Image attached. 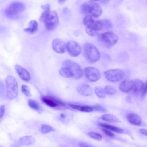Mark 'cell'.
Instances as JSON below:
<instances>
[{
    "mask_svg": "<svg viewBox=\"0 0 147 147\" xmlns=\"http://www.w3.org/2000/svg\"><path fill=\"white\" fill-rule=\"evenodd\" d=\"M83 23L86 27L87 33L91 36H96L99 32L109 30L112 28L111 22L109 20H99L97 17L90 15H85Z\"/></svg>",
    "mask_w": 147,
    "mask_h": 147,
    "instance_id": "1",
    "label": "cell"
},
{
    "mask_svg": "<svg viewBox=\"0 0 147 147\" xmlns=\"http://www.w3.org/2000/svg\"><path fill=\"white\" fill-rule=\"evenodd\" d=\"M144 84V83L140 79L124 80L120 83L119 90L125 93L138 94L141 92Z\"/></svg>",
    "mask_w": 147,
    "mask_h": 147,
    "instance_id": "2",
    "label": "cell"
},
{
    "mask_svg": "<svg viewBox=\"0 0 147 147\" xmlns=\"http://www.w3.org/2000/svg\"><path fill=\"white\" fill-rule=\"evenodd\" d=\"M81 10L85 15H90L97 18L102 14V9L100 6L92 1L83 3L81 6Z\"/></svg>",
    "mask_w": 147,
    "mask_h": 147,
    "instance_id": "3",
    "label": "cell"
},
{
    "mask_svg": "<svg viewBox=\"0 0 147 147\" xmlns=\"http://www.w3.org/2000/svg\"><path fill=\"white\" fill-rule=\"evenodd\" d=\"M83 52L86 59L91 63L96 62L100 57L98 48L91 43H86L83 45Z\"/></svg>",
    "mask_w": 147,
    "mask_h": 147,
    "instance_id": "4",
    "label": "cell"
},
{
    "mask_svg": "<svg viewBox=\"0 0 147 147\" xmlns=\"http://www.w3.org/2000/svg\"><path fill=\"white\" fill-rule=\"evenodd\" d=\"M6 86V97L9 100L15 99L18 94V87L16 79L11 75H8L5 80Z\"/></svg>",
    "mask_w": 147,
    "mask_h": 147,
    "instance_id": "5",
    "label": "cell"
},
{
    "mask_svg": "<svg viewBox=\"0 0 147 147\" xmlns=\"http://www.w3.org/2000/svg\"><path fill=\"white\" fill-rule=\"evenodd\" d=\"M25 9L24 3L15 2L11 3L5 10V14L9 18H15Z\"/></svg>",
    "mask_w": 147,
    "mask_h": 147,
    "instance_id": "6",
    "label": "cell"
},
{
    "mask_svg": "<svg viewBox=\"0 0 147 147\" xmlns=\"http://www.w3.org/2000/svg\"><path fill=\"white\" fill-rule=\"evenodd\" d=\"M46 29L52 31L56 29L59 24V17L56 11H51L43 22Z\"/></svg>",
    "mask_w": 147,
    "mask_h": 147,
    "instance_id": "7",
    "label": "cell"
},
{
    "mask_svg": "<svg viewBox=\"0 0 147 147\" xmlns=\"http://www.w3.org/2000/svg\"><path fill=\"white\" fill-rule=\"evenodd\" d=\"M107 80L111 82H117L121 80L124 77V72L119 69H111L104 72Z\"/></svg>",
    "mask_w": 147,
    "mask_h": 147,
    "instance_id": "8",
    "label": "cell"
},
{
    "mask_svg": "<svg viewBox=\"0 0 147 147\" xmlns=\"http://www.w3.org/2000/svg\"><path fill=\"white\" fill-rule=\"evenodd\" d=\"M100 40L105 45L112 46L115 45L118 40V36L112 32H105L99 34Z\"/></svg>",
    "mask_w": 147,
    "mask_h": 147,
    "instance_id": "9",
    "label": "cell"
},
{
    "mask_svg": "<svg viewBox=\"0 0 147 147\" xmlns=\"http://www.w3.org/2000/svg\"><path fill=\"white\" fill-rule=\"evenodd\" d=\"M63 67L68 68L74 74V78L78 79L82 76L83 72L79 65L76 62L71 60H67L63 63Z\"/></svg>",
    "mask_w": 147,
    "mask_h": 147,
    "instance_id": "10",
    "label": "cell"
},
{
    "mask_svg": "<svg viewBox=\"0 0 147 147\" xmlns=\"http://www.w3.org/2000/svg\"><path fill=\"white\" fill-rule=\"evenodd\" d=\"M42 102L47 105L48 106L55 108V109H61L63 108L65 106L64 103H63L59 99H56V98L50 96V95H44L41 97Z\"/></svg>",
    "mask_w": 147,
    "mask_h": 147,
    "instance_id": "11",
    "label": "cell"
},
{
    "mask_svg": "<svg viewBox=\"0 0 147 147\" xmlns=\"http://www.w3.org/2000/svg\"><path fill=\"white\" fill-rule=\"evenodd\" d=\"M84 73L88 80L91 82H96L101 78L100 72L96 68L88 67L84 69Z\"/></svg>",
    "mask_w": 147,
    "mask_h": 147,
    "instance_id": "12",
    "label": "cell"
},
{
    "mask_svg": "<svg viewBox=\"0 0 147 147\" xmlns=\"http://www.w3.org/2000/svg\"><path fill=\"white\" fill-rule=\"evenodd\" d=\"M67 51L72 57L78 56L81 52L82 48L79 44L75 41L70 40L66 44Z\"/></svg>",
    "mask_w": 147,
    "mask_h": 147,
    "instance_id": "13",
    "label": "cell"
},
{
    "mask_svg": "<svg viewBox=\"0 0 147 147\" xmlns=\"http://www.w3.org/2000/svg\"><path fill=\"white\" fill-rule=\"evenodd\" d=\"M52 46L54 51L59 54L64 53L67 51L66 44L63 40L60 38L54 39L52 41Z\"/></svg>",
    "mask_w": 147,
    "mask_h": 147,
    "instance_id": "14",
    "label": "cell"
},
{
    "mask_svg": "<svg viewBox=\"0 0 147 147\" xmlns=\"http://www.w3.org/2000/svg\"><path fill=\"white\" fill-rule=\"evenodd\" d=\"M14 68L16 71L17 75L22 80L25 82H29L30 80V75L26 69L17 64L15 65Z\"/></svg>",
    "mask_w": 147,
    "mask_h": 147,
    "instance_id": "15",
    "label": "cell"
},
{
    "mask_svg": "<svg viewBox=\"0 0 147 147\" xmlns=\"http://www.w3.org/2000/svg\"><path fill=\"white\" fill-rule=\"evenodd\" d=\"M77 91L82 95L90 96L92 94V88L87 84H81L78 86Z\"/></svg>",
    "mask_w": 147,
    "mask_h": 147,
    "instance_id": "16",
    "label": "cell"
},
{
    "mask_svg": "<svg viewBox=\"0 0 147 147\" xmlns=\"http://www.w3.org/2000/svg\"><path fill=\"white\" fill-rule=\"evenodd\" d=\"M18 143L24 146H29L35 143V138L31 136H25L18 140Z\"/></svg>",
    "mask_w": 147,
    "mask_h": 147,
    "instance_id": "17",
    "label": "cell"
},
{
    "mask_svg": "<svg viewBox=\"0 0 147 147\" xmlns=\"http://www.w3.org/2000/svg\"><path fill=\"white\" fill-rule=\"evenodd\" d=\"M127 119L132 125H140L142 120L141 117L135 113H129L127 115Z\"/></svg>",
    "mask_w": 147,
    "mask_h": 147,
    "instance_id": "18",
    "label": "cell"
},
{
    "mask_svg": "<svg viewBox=\"0 0 147 147\" xmlns=\"http://www.w3.org/2000/svg\"><path fill=\"white\" fill-rule=\"evenodd\" d=\"M38 22L36 20H31L29 23V26L24 29V30L29 34H34L38 30Z\"/></svg>",
    "mask_w": 147,
    "mask_h": 147,
    "instance_id": "19",
    "label": "cell"
},
{
    "mask_svg": "<svg viewBox=\"0 0 147 147\" xmlns=\"http://www.w3.org/2000/svg\"><path fill=\"white\" fill-rule=\"evenodd\" d=\"M68 105L71 107V108L83 111V112H86V113H90L91 111H93V107L92 106H84V105H74V104H71L68 103Z\"/></svg>",
    "mask_w": 147,
    "mask_h": 147,
    "instance_id": "20",
    "label": "cell"
},
{
    "mask_svg": "<svg viewBox=\"0 0 147 147\" xmlns=\"http://www.w3.org/2000/svg\"><path fill=\"white\" fill-rule=\"evenodd\" d=\"M41 8L43 9V12L42 13L41 16L39 18V21L40 22H44L45 19L47 18L49 13H50V5L49 4H46L42 5Z\"/></svg>",
    "mask_w": 147,
    "mask_h": 147,
    "instance_id": "21",
    "label": "cell"
},
{
    "mask_svg": "<svg viewBox=\"0 0 147 147\" xmlns=\"http://www.w3.org/2000/svg\"><path fill=\"white\" fill-rule=\"evenodd\" d=\"M101 118L102 120L105 121H107L108 122H113L115 123L119 122V119L114 115L109 114H106L102 115Z\"/></svg>",
    "mask_w": 147,
    "mask_h": 147,
    "instance_id": "22",
    "label": "cell"
},
{
    "mask_svg": "<svg viewBox=\"0 0 147 147\" xmlns=\"http://www.w3.org/2000/svg\"><path fill=\"white\" fill-rule=\"evenodd\" d=\"M99 126L102 127H103V128H105V129H107L108 130H110V131H114V132H117V133H122L123 132V129L119 128V127H116V126H112V125H108V124H106V123H99Z\"/></svg>",
    "mask_w": 147,
    "mask_h": 147,
    "instance_id": "23",
    "label": "cell"
},
{
    "mask_svg": "<svg viewBox=\"0 0 147 147\" xmlns=\"http://www.w3.org/2000/svg\"><path fill=\"white\" fill-rule=\"evenodd\" d=\"M59 74L61 76L64 78H72L74 77V74L67 67H63L59 70Z\"/></svg>",
    "mask_w": 147,
    "mask_h": 147,
    "instance_id": "24",
    "label": "cell"
},
{
    "mask_svg": "<svg viewBox=\"0 0 147 147\" xmlns=\"http://www.w3.org/2000/svg\"><path fill=\"white\" fill-rule=\"evenodd\" d=\"M95 92L98 97L100 98H104L106 97V94L103 88L100 87H96L95 88Z\"/></svg>",
    "mask_w": 147,
    "mask_h": 147,
    "instance_id": "25",
    "label": "cell"
},
{
    "mask_svg": "<svg viewBox=\"0 0 147 147\" xmlns=\"http://www.w3.org/2000/svg\"><path fill=\"white\" fill-rule=\"evenodd\" d=\"M55 130L52 127L48 125H45V124H43L41 126V128H40V131L42 133V134H47L49 132L51 131H54Z\"/></svg>",
    "mask_w": 147,
    "mask_h": 147,
    "instance_id": "26",
    "label": "cell"
},
{
    "mask_svg": "<svg viewBox=\"0 0 147 147\" xmlns=\"http://www.w3.org/2000/svg\"><path fill=\"white\" fill-rule=\"evenodd\" d=\"M28 105L29 106L35 110H39L40 109V106L38 104V103L34 100H32V99H29L28 100Z\"/></svg>",
    "mask_w": 147,
    "mask_h": 147,
    "instance_id": "27",
    "label": "cell"
},
{
    "mask_svg": "<svg viewBox=\"0 0 147 147\" xmlns=\"http://www.w3.org/2000/svg\"><path fill=\"white\" fill-rule=\"evenodd\" d=\"M103 89H104L106 94H108V95H114L117 92L116 89L111 86L107 85V86H105Z\"/></svg>",
    "mask_w": 147,
    "mask_h": 147,
    "instance_id": "28",
    "label": "cell"
},
{
    "mask_svg": "<svg viewBox=\"0 0 147 147\" xmlns=\"http://www.w3.org/2000/svg\"><path fill=\"white\" fill-rule=\"evenodd\" d=\"M88 135L92 138L96 140L97 141H100L102 138V136L101 134L95 133V132H89L88 133Z\"/></svg>",
    "mask_w": 147,
    "mask_h": 147,
    "instance_id": "29",
    "label": "cell"
},
{
    "mask_svg": "<svg viewBox=\"0 0 147 147\" xmlns=\"http://www.w3.org/2000/svg\"><path fill=\"white\" fill-rule=\"evenodd\" d=\"M21 91H22V92L25 95H26V96H31L30 88L28 86L25 85V84L22 85L21 86Z\"/></svg>",
    "mask_w": 147,
    "mask_h": 147,
    "instance_id": "30",
    "label": "cell"
},
{
    "mask_svg": "<svg viewBox=\"0 0 147 147\" xmlns=\"http://www.w3.org/2000/svg\"><path fill=\"white\" fill-rule=\"evenodd\" d=\"M6 88H5V86L3 82L0 80V96L4 97L5 94L6 95Z\"/></svg>",
    "mask_w": 147,
    "mask_h": 147,
    "instance_id": "31",
    "label": "cell"
},
{
    "mask_svg": "<svg viewBox=\"0 0 147 147\" xmlns=\"http://www.w3.org/2000/svg\"><path fill=\"white\" fill-rule=\"evenodd\" d=\"M141 93V96H144L146 95H147V80L144 83L143 88H142V90Z\"/></svg>",
    "mask_w": 147,
    "mask_h": 147,
    "instance_id": "32",
    "label": "cell"
},
{
    "mask_svg": "<svg viewBox=\"0 0 147 147\" xmlns=\"http://www.w3.org/2000/svg\"><path fill=\"white\" fill-rule=\"evenodd\" d=\"M102 131L103 132H104L107 136H109V137H114V134L113 133V131H110V130H108L107 129H105V128H103L102 127Z\"/></svg>",
    "mask_w": 147,
    "mask_h": 147,
    "instance_id": "33",
    "label": "cell"
},
{
    "mask_svg": "<svg viewBox=\"0 0 147 147\" xmlns=\"http://www.w3.org/2000/svg\"><path fill=\"white\" fill-rule=\"evenodd\" d=\"M92 107L94 111H106V110L103 107L99 105H95L93 106Z\"/></svg>",
    "mask_w": 147,
    "mask_h": 147,
    "instance_id": "34",
    "label": "cell"
},
{
    "mask_svg": "<svg viewBox=\"0 0 147 147\" xmlns=\"http://www.w3.org/2000/svg\"><path fill=\"white\" fill-rule=\"evenodd\" d=\"M5 106L2 105L0 106V118H2L4 114H5Z\"/></svg>",
    "mask_w": 147,
    "mask_h": 147,
    "instance_id": "35",
    "label": "cell"
},
{
    "mask_svg": "<svg viewBox=\"0 0 147 147\" xmlns=\"http://www.w3.org/2000/svg\"><path fill=\"white\" fill-rule=\"evenodd\" d=\"M79 145L80 147H94L92 145H91L87 143H84V142H80L79 144Z\"/></svg>",
    "mask_w": 147,
    "mask_h": 147,
    "instance_id": "36",
    "label": "cell"
},
{
    "mask_svg": "<svg viewBox=\"0 0 147 147\" xmlns=\"http://www.w3.org/2000/svg\"><path fill=\"white\" fill-rule=\"evenodd\" d=\"M140 132L141 133H142V134L145 135V136H147V130L146 129H140L139 130Z\"/></svg>",
    "mask_w": 147,
    "mask_h": 147,
    "instance_id": "37",
    "label": "cell"
},
{
    "mask_svg": "<svg viewBox=\"0 0 147 147\" xmlns=\"http://www.w3.org/2000/svg\"><path fill=\"white\" fill-rule=\"evenodd\" d=\"M11 147H20V144H19V143H18V144L15 143V144H14L13 145H11Z\"/></svg>",
    "mask_w": 147,
    "mask_h": 147,
    "instance_id": "38",
    "label": "cell"
},
{
    "mask_svg": "<svg viewBox=\"0 0 147 147\" xmlns=\"http://www.w3.org/2000/svg\"><path fill=\"white\" fill-rule=\"evenodd\" d=\"M58 1L60 4H62V3H64L66 1V0H58Z\"/></svg>",
    "mask_w": 147,
    "mask_h": 147,
    "instance_id": "39",
    "label": "cell"
},
{
    "mask_svg": "<svg viewBox=\"0 0 147 147\" xmlns=\"http://www.w3.org/2000/svg\"><path fill=\"white\" fill-rule=\"evenodd\" d=\"M92 1H99V0H91Z\"/></svg>",
    "mask_w": 147,
    "mask_h": 147,
    "instance_id": "40",
    "label": "cell"
},
{
    "mask_svg": "<svg viewBox=\"0 0 147 147\" xmlns=\"http://www.w3.org/2000/svg\"><path fill=\"white\" fill-rule=\"evenodd\" d=\"M0 147H3V146H1V145H0Z\"/></svg>",
    "mask_w": 147,
    "mask_h": 147,
    "instance_id": "41",
    "label": "cell"
},
{
    "mask_svg": "<svg viewBox=\"0 0 147 147\" xmlns=\"http://www.w3.org/2000/svg\"><path fill=\"white\" fill-rule=\"evenodd\" d=\"M106 1H109V0H106Z\"/></svg>",
    "mask_w": 147,
    "mask_h": 147,
    "instance_id": "42",
    "label": "cell"
}]
</instances>
